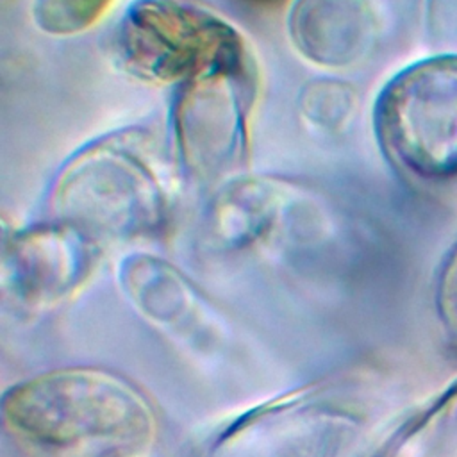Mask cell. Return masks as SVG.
<instances>
[{
	"instance_id": "obj_8",
	"label": "cell",
	"mask_w": 457,
	"mask_h": 457,
	"mask_svg": "<svg viewBox=\"0 0 457 457\" xmlns=\"http://www.w3.org/2000/svg\"><path fill=\"white\" fill-rule=\"evenodd\" d=\"M455 266H457V257H455Z\"/></svg>"
},
{
	"instance_id": "obj_1",
	"label": "cell",
	"mask_w": 457,
	"mask_h": 457,
	"mask_svg": "<svg viewBox=\"0 0 457 457\" xmlns=\"http://www.w3.org/2000/svg\"><path fill=\"white\" fill-rule=\"evenodd\" d=\"M116 50L130 75L155 84L252 71L241 34L191 0H136L118 27Z\"/></svg>"
},
{
	"instance_id": "obj_7",
	"label": "cell",
	"mask_w": 457,
	"mask_h": 457,
	"mask_svg": "<svg viewBox=\"0 0 457 457\" xmlns=\"http://www.w3.org/2000/svg\"><path fill=\"white\" fill-rule=\"evenodd\" d=\"M253 2H262V4H273V2H278V0H253Z\"/></svg>"
},
{
	"instance_id": "obj_5",
	"label": "cell",
	"mask_w": 457,
	"mask_h": 457,
	"mask_svg": "<svg viewBox=\"0 0 457 457\" xmlns=\"http://www.w3.org/2000/svg\"><path fill=\"white\" fill-rule=\"evenodd\" d=\"M114 0H34L36 25L54 36H73L93 27Z\"/></svg>"
},
{
	"instance_id": "obj_3",
	"label": "cell",
	"mask_w": 457,
	"mask_h": 457,
	"mask_svg": "<svg viewBox=\"0 0 457 457\" xmlns=\"http://www.w3.org/2000/svg\"><path fill=\"white\" fill-rule=\"evenodd\" d=\"M12 423L41 445L75 446L105 437H134L146 428L130 391L96 375L46 378L14 393Z\"/></svg>"
},
{
	"instance_id": "obj_6",
	"label": "cell",
	"mask_w": 457,
	"mask_h": 457,
	"mask_svg": "<svg viewBox=\"0 0 457 457\" xmlns=\"http://www.w3.org/2000/svg\"><path fill=\"white\" fill-rule=\"evenodd\" d=\"M425 29L439 54H457V0H425Z\"/></svg>"
},
{
	"instance_id": "obj_2",
	"label": "cell",
	"mask_w": 457,
	"mask_h": 457,
	"mask_svg": "<svg viewBox=\"0 0 457 457\" xmlns=\"http://www.w3.org/2000/svg\"><path fill=\"white\" fill-rule=\"evenodd\" d=\"M373 130L398 170L432 182L457 179V54L398 70L377 95Z\"/></svg>"
},
{
	"instance_id": "obj_4",
	"label": "cell",
	"mask_w": 457,
	"mask_h": 457,
	"mask_svg": "<svg viewBox=\"0 0 457 457\" xmlns=\"http://www.w3.org/2000/svg\"><path fill=\"white\" fill-rule=\"evenodd\" d=\"M291 32L309 59L321 64H346L373 45L378 16L370 0H298L291 16Z\"/></svg>"
}]
</instances>
